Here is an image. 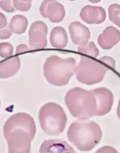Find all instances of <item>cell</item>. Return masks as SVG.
Listing matches in <instances>:
<instances>
[{
    "label": "cell",
    "mask_w": 120,
    "mask_h": 153,
    "mask_svg": "<svg viewBox=\"0 0 120 153\" xmlns=\"http://www.w3.org/2000/svg\"><path fill=\"white\" fill-rule=\"evenodd\" d=\"M12 1L13 0H0V7L7 13L14 12L15 8L12 4Z\"/></svg>",
    "instance_id": "obj_22"
},
{
    "label": "cell",
    "mask_w": 120,
    "mask_h": 153,
    "mask_svg": "<svg viewBox=\"0 0 120 153\" xmlns=\"http://www.w3.org/2000/svg\"><path fill=\"white\" fill-rule=\"evenodd\" d=\"M28 50H29V47H28L27 45H25V44H21V45L17 46L15 53H16L17 55H19V54L24 53V52H26V51H28Z\"/></svg>",
    "instance_id": "obj_27"
},
{
    "label": "cell",
    "mask_w": 120,
    "mask_h": 153,
    "mask_svg": "<svg viewBox=\"0 0 120 153\" xmlns=\"http://www.w3.org/2000/svg\"><path fill=\"white\" fill-rule=\"evenodd\" d=\"M28 26V20L23 15H14L9 23V28L13 33L22 34L25 32Z\"/></svg>",
    "instance_id": "obj_17"
},
{
    "label": "cell",
    "mask_w": 120,
    "mask_h": 153,
    "mask_svg": "<svg viewBox=\"0 0 120 153\" xmlns=\"http://www.w3.org/2000/svg\"><path fill=\"white\" fill-rule=\"evenodd\" d=\"M95 153H119L117 150L111 146H104L99 149Z\"/></svg>",
    "instance_id": "obj_26"
},
{
    "label": "cell",
    "mask_w": 120,
    "mask_h": 153,
    "mask_svg": "<svg viewBox=\"0 0 120 153\" xmlns=\"http://www.w3.org/2000/svg\"><path fill=\"white\" fill-rule=\"evenodd\" d=\"M13 54V48L10 43H0V56L3 58H10Z\"/></svg>",
    "instance_id": "obj_20"
},
{
    "label": "cell",
    "mask_w": 120,
    "mask_h": 153,
    "mask_svg": "<svg viewBox=\"0 0 120 153\" xmlns=\"http://www.w3.org/2000/svg\"><path fill=\"white\" fill-rule=\"evenodd\" d=\"M12 30L9 27H5L3 29H0V39H9L12 35Z\"/></svg>",
    "instance_id": "obj_25"
},
{
    "label": "cell",
    "mask_w": 120,
    "mask_h": 153,
    "mask_svg": "<svg viewBox=\"0 0 120 153\" xmlns=\"http://www.w3.org/2000/svg\"><path fill=\"white\" fill-rule=\"evenodd\" d=\"M13 4L15 10H19L22 12L29 11L31 6V2H25L23 0H13Z\"/></svg>",
    "instance_id": "obj_21"
},
{
    "label": "cell",
    "mask_w": 120,
    "mask_h": 153,
    "mask_svg": "<svg viewBox=\"0 0 120 153\" xmlns=\"http://www.w3.org/2000/svg\"><path fill=\"white\" fill-rule=\"evenodd\" d=\"M50 43L53 48H64L67 45L68 37L66 30L63 27H55L50 33Z\"/></svg>",
    "instance_id": "obj_15"
},
{
    "label": "cell",
    "mask_w": 120,
    "mask_h": 153,
    "mask_svg": "<svg viewBox=\"0 0 120 153\" xmlns=\"http://www.w3.org/2000/svg\"><path fill=\"white\" fill-rule=\"evenodd\" d=\"M42 130L48 135H58L66 128L67 117L62 107L55 102L43 105L39 112Z\"/></svg>",
    "instance_id": "obj_4"
},
{
    "label": "cell",
    "mask_w": 120,
    "mask_h": 153,
    "mask_svg": "<svg viewBox=\"0 0 120 153\" xmlns=\"http://www.w3.org/2000/svg\"><path fill=\"white\" fill-rule=\"evenodd\" d=\"M39 153H75V152L66 142L58 139H50L42 143Z\"/></svg>",
    "instance_id": "obj_12"
},
{
    "label": "cell",
    "mask_w": 120,
    "mask_h": 153,
    "mask_svg": "<svg viewBox=\"0 0 120 153\" xmlns=\"http://www.w3.org/2000/svg\"><path fill=\"white\" fill-rule=\"evenodd\" d=\"M21 131L27 133L33 140L36 134V125L33 118L26 113H17L11 116L4 123L3 133L6 139L12 133Z\"/></svg>",
    "instance_id": "obj_6"
},
{
    "label": "cell",
    "mask_w": 120,
    "mask_h": 153,
    "mask_svg": "<svg viewBox=\"0 0 120 153\" xmlns=\"http://www.w3.org/2000/svg\"><path fill=\"white\" fill-rule=\"evenodd\" d=\"M107 72L108 68L104 65L87 56H81V60L75 68L76 79L86 85L101 82Z\"/></svg>",
    "instance_id": "obj_5"
},
{
    "label": "cell",
    "mask_w": 120,
    "mask_h": 153,
    "mask_svg": "<svg viewBox=\"0 0 120 153\" xmlns=\"http://www.w3.org/2000/svg\"><path fill=\"white\" fill-rule=\"evenodd\" d=\"M53 1H55V0H44L41 3V4L40 6V14L44 18H47V10H48V7L50 4V3H52Z\"/></svg>",
    "instance_id": "obj_23"
},
{
    "label": "cell",
    "mask_w": 120,
    "mask_h": 153,
    "mask_svg": "<svg viewBox=\"0 0 120 153\" xmlns=\"http://www.w3.org/2000/svg\"><path fill=\"white\" fill-rule=\"evenodd\" d=\"M90 2H92V3H99V2H101V0H89Z\"/></svg>",
    "instance_id": "obj_30"
},
{
    "label": "cell",
    "mask_w": 120,
    "mask_h": 153,
    "mask_svg": "<svg viewBox=\"0 0 120 153\" xmlns=\"http://www.w3.org/2000/svg\"><path fill=\"white\" fill-rule=\"evenodd\" d=\"M23 1H25V2H31V3L32 0H23Z\"/></svg>",
    "instance_id": "obj_31"
},
{
    "label": "cell",
    "mask_w": 120,
    "mask_h": 153,
    "mask_svg": "<svg viewBox=\"0 0 120 153\" xmlns=\"http://www.w3.org/2000/svg\"><path fill=\"white\" fill-rule=\"evenodd\" d=\"M67 137L78 150L89 152L100 143L102 131L94 121H75L70 126Z\"/></svg>",
    "instance_id": "obj_1"
},
{
    "label": "cell",
    "mask_w": 120,
    "mask_h": 153,
    "mask_svg": "<svg viewBox=\"0 0 120 153\" xmlns=\"http://www.w3.org/2000/svg\"><path fill=\"white\" fill-rule=\"evenodd\" d=\"M100 61L103 64H105L106 65L111 67V68H115L116 67V61L114 58L110 57V56H103L100 59Z\"/></svg>",
    "instance_id": "obj_24"
},
{
    "label": "cell",
    "mask_w": 120,
    "mask_h": 153,
    "mask_svg": "<svg viewBox=\"0 0 120 153\" xmlns=\"http://www.w3.org/2000/svg\"><path fill=\"white\" fill-rule=\"evenodd\" d=\"M6 25H7V19L4 13H0V29L5 28Z\"/></svg>",
    "instance_id": "obj_28"
},
{
    "label": "cell",
    "mask_w": 120,
    "mask_h": 153,
    "mask_svg": "<svg viewBox=\"0 0 120 153\" xmlns=\"http://www.w3.org/2000/svg\"><path fill=\"white\" fill-rule=\"evenodd\" d=\"M70 1H75V0H70Z\"/></svg>",
    "instance_id": "obj_32"
},
{
    "label": "cell",
    "mask_w": 120,
    "mask_h": 153,
    "mask_svg": "<svg viewBox=\"0 0 120 153\" xmlns=\"http://www.w3.org/2000/svg\"><path fill=\"white\" fill-rule=\"evenodd\" d=\"M8 153H31V139L25 132L16 131L12 133L6 139Z\"/></svg>",
    "instance_id": "obj_8"
},
{
    "label": "cell",
    "mask_w": 120,
    "mask_h": 153,
    "mask_svg": "<svg viewBox=\"0 0 120 153\" xmlns=\"http://www.w3.org/2000/svg\"><path fill=\"white\" fill-rule=\"evenodd\" d=\"M81 19L89 24H101L106 20V11L101 6H84L80 13Z\"/></svg>",
    "instance_id": "obj_11"
},
{
    "label": "cell",
    "mask_w": 120,
    "mask_h": 153,
    "mask_svg": "<svg viewBox=\"0 0 120 153\" xmlns=\"http://www.w3.org/2000/svg\"><path fill=\"white\" fill-rule=\"evenodd\" d=\"M68 30L74 44L82 47L85 46L89 42V39L91 38V32L90 30L83 23L79 22H74L69 25Z\"/></svg>",
    "instance_id": "obj_10"
},
{
    "label": "cell",
    "mask_w": 120,
    "mask_h": 153,
    "mask_svg": "<svg viewBox=\"0 0 120 153\" xmlns=\"http://www.w3.org/2000/svg\"><path fill=\"white\" fill-rule=\"evenodd\" d=\"M65 102L71 115L84 121L95 116L97 102L92 91H86L80 87L69 90L65 97Z\"/></svg>",
    "instance_id": "obj_2"
},
{
    "label": "cell",
    "mask_w": 120,
    "mask_h": 153,
    "mask_svg": "<svg viewBox=\"0 0 120 153\" xmlns=\"http://www.w3.org/2000/svg\"><path fill=\"white\" fill-rule=\"evenodd\" d=\"M92 92L95 95L97 102V111L95 116L102 117L109 114L112 108L114 102L113 93L109 89L104 87L97 88L93 90Z\"/></svg>",
    "instance_id": "obj_9"
},
{
    "label": "cell",
    "mask_w": 120,
    "mask_h": 153,
    "mask_svg": "<svg viewBox=\"0 0 120 153\" xmlns=\"http://www.w3.org/2000/svg\"><path fill=\"white\" fill-rule=\"evenodd\" d=\"M48 26L41 21L31 23L29 30V43L31 49H40L47 47Z\"/></svg>",
    "instance_id": "obj_7"
},
{
    "label": "cell",
    "mask_w": 120,
    "mask_h": 153,
    "mask_svg": "<svg viewBox=\"0 0 120 153\" xmlns=\"http://www.w3.org/2000/svg\"><path fill=\"white\" fill-rule=\"evenodd\" d=\"M117 115H118V117L120 119V100H119V101L118 108H117Z\"/></svg>",
    "instance_id": "obj_29"
},
{
    "label": "cell",
    "mask_w": 120,
    "mask_h": 153,
    "mask_svg": "<svg viewBox=\"0 0 120 153\" xmlns=\"http://www.w3.org/2000/svg\"><path fill=\"white\" fill-rule=\"evenodd\" d=\"M78 52L87 55L89 56L92 57H98L99 54H100V50L98 49V48L96 47V45L94 44V42H88L85 46H82V47H78Z\"/></svg>",
    "instance_id": "obj_18"
},
{
    "label": "cell",
    "mask_w": 120,
    "mask_h": 153,
    "mask_svg": "<svg viewBox=\"0 0 120 153\" xmlns=\"http://www.w3.org/2000/svg\"><path fill=\"white\" fill-rule=\"evenodd\" d=\"M120 41V31L113 26H108L98 37L99 46L103 49H110Z\"/></svg>",
    "instance_id": "obj_13"
},
{
    "label": "cell",
    "mask_w": 120,
    "mask_h": 153,
    "mask_svg": "<svg viewBox=\"0 0 120 153\" xmlns=\"http://www.w3.org/2000/svg\"><path fill=\"white\" fill-rule=\"evenodd\" d=\"M66 15V9L64 5L57 1H53L48 7L47 18L52 22H60Z\"/></svg>",
    "instance_id": "obj_16"
},
{
    "label": "cell",
    "mask_w": 120,
    "mask_h": 153,
    "mask_svg": "<svg viewBox=\"0 0 120 153\" xmlns=\"http://www.w3.org/2000/svg\"><path fill=\"white\" fill-rule=\"evenodd\" d=\"M110 20L120 28V4H112L109 7Z\"/></svg>",
    "instance_id": "obj_19"
},
{
    "label": "cell",
    "mask_w": 120,
    "mask_h": 153,
    "mask_svg": "<svg viewBox=\"0 0 120 153\" xmlns=\"http://www.w3.org/2000/svg\"><path fill=\"white\" fill-rule=\"evenodd\" d=\"M21 67V61L18 56H13L0 63V79H6L13 76Z\"/></svg>",
    "instance_id": "obj_14"
},
{
    "label": "cell",
    "mask_w": 120,
    "mask_h": 153,
    "mask_svg": "<svg viewBox=\"0 0 120 153\" xmlns=\"http://www.w3.org/2000/svg\"><path fill=\"white\" fill-rule=\"evenodd\" d=\"M76 61L73 57L61 58L57 56L48 57L43 65L46 80L55 86H65L75 74Z\"/></svg>",
    "instance_id": "obj_3"
}]
</instances>
